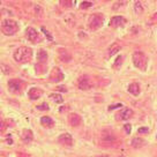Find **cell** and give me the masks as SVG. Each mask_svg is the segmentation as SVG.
I'll return each instance as SVG.
<instances>
[{"label":"cell","instance_id":"6da1fadb","mask_svg":"<svg viewBox=\"0 0 157 157\" xmlns=\"http://www.w3.org/2000/svg\"><path fill=\"white\" fill-rule=\"evenodd\" d=\"M32 50L27 46H21L14 52V59L19 64H26L31 60Z\"/></svg>","mask_w":157,"mask_h":157},{"label":"cell","instance_id":"7a4b0ae2","mask_svg":"<svg viewBox=\"0 0 157 157\" xmlns=\"http://www.w3.org/2000/svg\"><path fill=\"white\" fill-rule=\"evenodd\" d=\"M133 64L136 68L141 71H146L147 66H148V58L143 52L136 51L133 54Z\"/></svg>","mask_w":157,"mask_h":157},{"label":"cell","instance_id":"3957f363","mask_svg":"<svg viewBox=\"0 0 157 157\" xmlns=\"http://www.w3.org/2000/svg\"><path fill=\"white\" fill-rule=\"evenodd\" d=\"M1 30L7 36L15 35L18 32V30H19V24L15 21H13V20H5L1 23Z\"/></svg>","mask_w":157,"mask_h":157},{"label":"cell","instance_id":"277c9868","mask_svg":"<svg viewBox=\"0 0 157 157\" xmlns=\"http://www.w3.org/2000/svg\"><path fill=\"white\" fill-rule=\"evenodd\" d=\"M103 22H104V16L102 14H99V13L93 14L89 18V28L93 29V30H96V29L102 27Z\"/></svg>","mask_w":157,"mask_h":157},{"label":"cell","instance_id":"5b68a950","mask_svg":"<svg viewBox=\"0 0 157 157\" xmlns=\"http://www.w3.org/2000/svg\"><path fill=\"white\" fill-rule=\"evenodd\" d=\"M22 82L19 81V80H11L8 82V89L11 93H14V94H20L22 91Z\"/></svg>","mask_w":157,"mask_h":157},{"label":"cell","instance_id":"8992f818","mask_svg":"<svg viewBox=\"0 0 157 157\" xmlns=\"http://www.w3.org/2000/svg\"><path fill=\"white\" fill-rule=\"evenodd\" d=\"M77 85L81 90H89L91 88V81H90L89 76H87V75L81 76L77 81Z\"/></svg>","mask_w":157,"mask_h":157},{"label":"cell","instance_id":"52a82bcc","mask_svg":"<svg viewBox=\"0 0 157 157\" xmlns=\"http://www.w3.org/2000/svg\"><path fill=\"white\" fill-rule=\"evenodd\" d=\"M59 142L64 145V146L71 147L73 146V137L69 133H64L61 135L59 136Z\"/></svg>","mask_w":157,"mask_h":157},{"label":"cell","instance_id":"ba28073f","mask_svg":"<svg viewBox=\"0 0 157 157\" xmlns=\"http://www.w3.org/2000/svg\"><path fill=\"white\" fill-rule=\"evenodd\" d=\"M132 117H133V110H131V109H123L117 115V119L118 120H128Z\"/></svg>","mask_w":157,"mask_h":157},{"label":"cell","instance_id":"9c48e42d","mask_svg":"<svg viewBox=\"0 0 157 157\" xmlns=\"http://www.w3.org/2000/svg\"><path fill=\"white\" fill-rule=\"evenodd\" d=\"M68 121L73 127H77L82 124V118L81 115H79L77 113H71L68 115Z\"/></svg>","mask_w":157,"mask_h":157},{"label":"cell","instance_id":"30bf717a","mask_svg":"<svg viewBox=\"0 0 157 157\" xmlns=\"http://www.w3.org/2000/svg\"><path fill=\"white\" fill-rule=\"evenodd\" d=\"M63 79H64L63 72L59 68H53L52 73L50 74V81L51 82H58V81H61Z\"/></svg>","mask_w":157,"mask_h":157},{"label":"cell","instance_id":"8fae6325","mask_svg":"<svg viewBox=\"0 0 157 157\" xmlns=\"http://www.w3.org/2000/svg\"><path fill=\"white\" fill-rule=\"evenodd\" d=\"M26 36H27V38H28L30 42L35 43L38 39V32H37L36 29H34L31 27L27 28V30H26Z\"/></svg>","mask_w":157,"mask_h":157},{"label":"cell","instance_id":"7c38bea8","mask_svg":"<svg viewBox=\"0 0 157 157\" xmlns=\"http://www.w3.org/2000/svg\"><path fill=\"white\" fill-rule=\"evenodd\" d=\"M126 23V20L123 16H115L111 19L110 21V27H113V28H118V27H121Z\"/></svg>","mask_w":157,"mask_h":157},{"label":"cell","instance_id":"4fadbf2b","mask_svg":"<svg viewBox=\"0 0 157 157\" xmlns=\"http://www.w3.org/2000/svg\"><path fill=\"white\" fill-rule=\"evenodd\" d=\"M43 91L41 89H38V88H31L29 91H28V96H29V98L32 99V101H35V99H38L41 96H42Z\"/></svg>","mask_w":157,"mask_h":157},{"label":"cell","instance_id":"5bb4252c","mask_svg":"<svg viewBox=\"0 0 157 157\" xmlns=\"http://www.w3.org/2000/svg\"><path fill=\"white\" fill-rule=\"evenodd\" d=\"M22 140L26 142V143H29V142H31L32 139H34V135H32V132L30 129H23V132H22Z\"/></svg>","mask_w":157,"mask_h":157},{"label":"cell","instance_id":"9a60e30c","mask_svg":"<svg viewBox=\"0 0 157 157\" xmlns=\"http://www.w3.org/2000/svg\"><path fill=\"white\" fill-rule=\"evenodd\" d=\"M128 93H131L132 95H134V96H137V95L140 94V85L135 82H133V83H131L128 85Z\"/></svg>","mask_w":157,"mask_h":157},{"label":"cell","instance_id":"2e32d148","mask_svg":"<svg viewBox=\"0 0 157 157\" xmlns=\"http://www.w3.org/2000/svg\"><path fill=\"white\" fill-rule=\"evenodd\" d=\"M47 60V53L44 50H39L37 52V61L39 64H45Z\"/></svg>","mask_w":157,"mask_h":157},{"label":"cell","instance_id":"e0dca14e","mask_svg":"<svg viewBox=\"0 0 157 157\" xmlns=\"http://www.w3.org/2000/svg\"><path fill=\"white\" fill-rule=\"evenodd\" d=\"M120 45L118 44V43H113L110 47H109V52H107V54L110 55V57H112V55H115V53H118L119 51H120Z\"/></svg>","mask_w":157,"mask_h":157},{"label":"cell","instance_id":"ac0fdd59","mask_svg":"<svg viewBox=\"0 0 157 157\" xmlns=\"http://www.w3.org/2000/svg\"><path fill=\"white\" fill-rule=\"evenodd\" d=\"M145 143H146V141L143 140V139H141V137H134L133 140H132V147H134V148H141V147L145 146Z\"/></svg>","mask_w":157,"mask_h":157},{"label":"cell","instance_id":"d6986e66","mask_svg":"<svg viewBox=\"0 0 157 157\" xmlns=\"http://www.w3.org/2000/svg\"><path fill=\"white\" fill-rule=\"evenodd\" d=\"M41 123H42V125L44 127H52L54 125V121L50 117H43L42 119H41Z\"/></svg>","mask_w":157,"mask_h":157},{"label":"cell","instance_id":"ffe728a7","mask_svg":"<svg viewBox=\"0 0 157 157\" xmlns=\"http://www.w3.org/2000/svg\"><path fill=\"white\" fill-rule=\"evenodd\" d=\"M102 140L104 141V142H113L115 141V136L113 134H111V133H104L103 135H102Z\"/></svg>","mask_w":157,"mask_h":157},{"label":"cell","instance_id":"44dd1931","mask_svg":"<svg viewBox=\"0 0 157 157\" xmlns=\"http://www.w3.org/2000/svg\"><path fill=\"white\" fill-rule=\"evenodd\" d=\"M51 99H52L54 103H57V104H60V103H63L64 102V98L61 97V95L59 94H52L51 96Z\"/></svg>","mask_w":157,"mask_h":157},{"label":"cell","instance_id":"7402d4cb","mask_svg":"<svg viewBox=\"0 0 157 157\" xmlns=\"http://www.w3.org/2000/svg\"><path fill=\"white\" fill-rule=\"evenodd\" d=\"M123 61H124V57H123V55H119V57L115 59V64H113V68H119V67H121Z\"/></svg>","mask_w":157,"mask_h":157},{"label":"cell","instance_id":"603a6c76","mask_svg":"<svg viewBox=\"0 0 157 157\" xmlns=\"http://www.w3.org/2000/svg\"><path fill=\"white\" fill-rule=\"evenodd\" d=\"M60 5L64 8H71L73 6V1L72 0H60Z\"/></svg>","mask_w":157,"mask_h":157},{"label":"cell","instance_id":"cb8c5ba5","mask_svg":"<svg viewBox=\"0 0 157 157\" xmlns=\"http://www.w3.org/2000/svg\"><path fill=\"white\" fill-rule=\"evenodd\" d=\"M91 6H93L91 2H89V1H83V2H81L80 8H81V9H87V8H90Z\"/></svg>","mask_w":157,"mask_h":157},{"label":"cell","instance_id":"d4e9b609","mask_svg":"<svg viewBox=\"0 0 157 157\" xmlns=\"http://www.w3.org/2000/svg\"><path fill=\"white\" fill-rule=\"evenodd\" d=\"M50 107H49V105L46 104V103H43L41 105H37V110H41V111H47Z\"/></svg>","mask_w":157,"mask_h":157},{"label":"cell","instance_id":"484cf974","mask_svg":"<svg viewBox=\"0 0 157 157\" xmlns=\"http://www.w3.org/2000/svg\"><path fill=\"white\" fill-rule=\"evenodd\" d=\"M135 12L137 14H141L143 12V8H142V6H141L140 2H135Z\"/></svg>","mask_w":157,"mask_h":157},{"label":"cell","instance_id":"4316f807","mask_svg":"<svg viewBox=\"0 0 157 157\" xmlns=\"http://www.w3.org/2000/svg\"><path fill=\"white\" fill-rule=\"evenodd\" d=\"M148 132H149V129H148L147 127H141V128L137 129V133H139V134H146Z\"/></svg>","mask_w":157,"mask_h":157},{"label":"cell","instance_id":"83f0119b","mask_svg":"<svg viewBox=\"0 0 157 157\" xmlns=\"http://www.w3.org/2000/svg\"><path fill=\"white\" fill-rule=\"evenodd\" d=\"M123 105L121 104H115V105H111V106H109V111H112V110H115V109H118V107H121Z\"/></svg>","mask_w":157,"mask_h":157},{"label":"cell","instance_id":"f1b7e54d","mask_svg":"<svg viewBox=\"0 0 157 157\" xmlns=\"http://www.w3.org/2000/svg\"><path fill=\"white\" fill-rule=\"evenodd\" d=\"M124 127H125L126 133H127V134H129V133H131V131H132V126L129 125V124H126V125L124 126Z\"/></svg>","mask_w":157,"mask_h":157},{"label":"cell","instance_id":"f546056e","mask_svg":"<svg viewBox=\"0 0 157 157\" xmlns=\"http://www.w3.org/2000/svg\"><path fill=\"white\" fill-rule=\"evenodd\" d=\"M42 30H43V31H44V34H45V36H46V37H47V38H49L50 41H52V37H51V35L49 34V31H47V30H46V29H45L44 27H43V28H42Z\"/></svg>","mask_w":157,"mask_h":157},{"label":"cell","instance_id":"4dcf8cb0","mask_svg":"<svg viewBox=\"0 0 157 157\" xmlns=\"http://www.w3.org/2000/svg\"><path fill=\"white\" fill-rule=\"evenodd\" d=\"M57 90L63 91V93H66V91H67V88H66L65 85H59V87H57Z\"/></svg>","mask_w":157,"mask_h":157},{"label":"cell","instance_id":"1f68e13d","mask_svg":"<svg viewBox=\"0 0 157 157\" xmlns=\"http://www.w3.org/2000/svg\"><path fill=\"white\" fill-rule=\"evenodd\" d=\"M6 128V125H5V123L2 121V120H0V132H2L4 129Z\"/></svg>","mask_w":157,"mask_h":157}]
</instances>
